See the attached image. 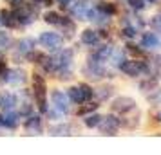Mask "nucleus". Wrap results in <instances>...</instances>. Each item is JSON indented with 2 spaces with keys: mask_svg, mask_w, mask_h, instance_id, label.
<instances>
[{
  "mask_svg": "<svg viewBox=\"0 0 161 155\" xmlns=\"http://www.w3.org/2000/svg\"><path fill=\"white\" fill-rule=\"evenodd\" d=\"M13 15H15V20L16 23H20V25H29V23L35 22V18L38 16V9L36 6L33 4V2H20L18 6H15V11H13Z\"/></svg>",
  "mask_w": 161,
  "mask_h": 155,
  "instance_id": "f257e3e1",
  "label": "nucleus"
},
{
  "mask_svg": "<svg viewBox=\"0 0 161 155\" xmlns=\"http://www.w3.org/2000/svg\"><path fill=\"white\" fill-rule=\"evenodd\" d=\"M38 44L42 45L44 49L51 52H56L62 49V45H64V38L62 34L58 33H54V31H44L40 36H38Z\"/></svg>",
  "mask_w": 161,
  "mask_h": 155,
  "instance_id": "f03ea898",
  "label": "nucleus"
},
{
  "mask_svg": "<svg viewBox=\"0 0 161 155\" xmlns=\"http://www.w3.org/2000/svg\"><path fill=\"white\" fill-rule=\"evenodd\" d=\"M53 58V72H58V70H65V69H71L73 65V58H74V52L71 49H60L56 51Z\"/></svg>",
  "mask_w": 161,
  "mask_h": 155,
  "instance_id": "7ed1b4c3",
  "label": "nucleus"
},
{
  "mask_svg": "<svg viewBox=\"0 0 161 155\" xmlns=\"http://www.w3.org/2000/svg\"><path fill=\"white\" fill-rule=\"evenodd\" d=\"M67 96H69V99H71L73 103L81 105V103H87L89 99L94 96V90L91 89L89 85L81 83L78 87H71V89L67 90Z\"/></svg>",
  "mask_w": 161,
  "mask_h": 155,
  "instance_id": "20e7f679",
  "label": "nucleus"
},
{
  "mask_svg": "<svg viewBox=\"0 0 161 155\" xmlns=\"http://www.w3.org/2000/svg\"><path fill=\"white\" fill-rule=\"evenodd\" d=\"M33 97L40 106V110L45 112V108H47V105H45V81L44 76H40V74H33Z\"/></svg>",
  "mask_w": 161,
  "mask_h": 155,
  "instance_id": "39448f33",
  "label": "nucleus"
},
{
  "mask_svg": "<svg viewBox=\"0 0 161 155\" xmlns=\"http://www.w3.org/2000/svg\"><path fill=\"white\" fill-rule=\"evenodd\" d=\"M51 105L53 106H56L64 116L69 114V110H71V99H69V96H67L65 92L58 90V89L51 92Z\"/></svg>",
  "mask_w": 161,
  "mask_h": 155,
  "instance_id": "423d86ee",
  "label": "nucleus"
},
{
  "mask_svg": "<svg viewBox=\"0 0 161 155\" xmlns=\"http://www.w3.org/2000/svg\"><path fill=\"white\" fill-rule=\"evenodd\" d=\"M119 70L127 76H130V78H136V76H141L145 72V63L139 59H125L119 65Z\"/></svg>",
  "mask_w": 161,
  "mask_h": 155,
  "instance_id": "0eeeda50",
  "label": "nucleus"
},
{
  "mask_svg": "<svg viewBox=\"0 0 161 155\" xmlns=\"http://www.w3.org/2000/svg\"><path fill=\"white\" fill-rule=\"evenodd\" d=\"M119 126H121V121H119L114 114H109V116L102 117L98 128H100V132L105 133V135H114V133L118 132V128H119Z\"/></svg>",
  "mask_w": 161,
  "mask_h": 155,
  "instance_id": "6e6552de",
  "label": "nucleus"
},
{
  "mask_svg": "<svg viewBox=\"0 0 161 155\" xmlns=\"http://www.w3.org/2000/svg\"><path fill=\"white\" fill-rule=\"evenodd\" d=\"M110 106H112V112H116V114H129L136 108V101L129 96H119L112 101Z\"/></svg>",
  "mask_w": 161,
  "mask_h": 155,
  "instance_id": "1a4fd4ad",
  "label": "nucleus"
},
{
  "mask_svg": "<svg viewBox=\"0 0 161 155\" xmlns=\"http://www.w3.org/2000/svg\"><path fill=\"white\" fill-rule=\"evenodd\" d=\"M83 74L87 76L89 80H102V78H105L107 70L103 69V65L100 63V61H94V59L89 58L87 65H85V69H83Z\"/></svg>",
  "mask_w": 161,
  "mask_h": 155,
  "instance_id": "9d476101",
  "label": "nucleus"
},
{
  "mask_svg": "<svg viewBox=\"0 0 161 155\" xmlns=\"http://www.w3.org/2000/svg\"><path fill=\"white\" fill-rule=\"evenodd\" d=\"M27 81V72L24 69H13V70H8V78H6V83H9L11 87L15 89H20L24 87Z\"/></svg>",
  "mask_w": 161,
  "mask_h": 155,
  "instance_id": "9b49d317",
  "label": "nucleus"
},
{
  "mask_svg": "<svg viewBox=\"0 0 161 155\" xmlns=\"http://www.w3.org/2000/svg\"><path fill=\"white\" fill-rule=\"evenodd\" d=\"M91 6H89L87 0H74L73 6L69 8V13L76 18V20H87V13Z\"/></svg>",
  "mask_w": 161,
  "mask_h": 155,
  "instance_id": "f8f14e48",
  "label": "nucleus"
},
{
  "mask_svg": "<svg viewBox=\"0 0 161 155\" xmlns=\"http://www.w3.org/2000/svg\"><path fill=\"white\" fill-rule=\"evenodd\" d=\"M0 125L9 128V130L16 128V126L20 125V114L15 110H4L0 114Z\"/></svg>",
  "mask_w": 161,
  "mask_h": 155,
  "instance_id": "ddd939ff",
  "label": "nucleus"
},
{
  "mask_svg": "<svg viewBox=\"0 0 161 155\" xmlns=\"http://www.w3.org/2000/svg\"><path fill=\"white\" fill-rule=\"evenodd\" d=\"M16 105H18V97L15 92H9V90L0 92V106L4 110H15Z\"/></svg>",
  "mask_w": 161,
  "mask_h": 155,
  "instance_id": "4468645a",
  "label": "nucleus"
},
{
  "mask_svg": "<svg viewBox=\"0 0 161 155\" xmlns=\"http://www.w3.org/2000/svg\"><path fill=\"white\" fill-rule=\"evenodd\" d=\"M35 44H36V42H35L33 38H27V36L22 38V40H18V42H16V47H15L16 54L25 58V56H27L33 49H35Z\"/></svg>",
  "mask_w": 161,
  "mask_h": 155,
  "instance_id": "2eb2a0df",
  "label": "nucleus"
},
{
  "mask_svg": "<svg viewBox=\"0 0 161 155\" xmlns=\"http://www.w3.org/2000/svg\"><path fill=\"white\" fill-rule=\"evenodd\" d=\"M25 130L29 133H33V135H36V133L42 132V119H40V116L29 114L27 119H25Z\"/></svg>",
  "mask_w": 161,
  "mask_h": 155,
  "instance_id": "dca6fc26",
  "label": "nucleus"
},
{
  "mask_svg": "<svg viewBox=\"0 0 161 155\" xmlns=\"http://www.w3.org/2000/svg\"><path fill=\"white\" fill-rule=\"evenodd\" d=\"M161 45V38L158 36V33H145L141 36V47L145 49H158Z\"/></svg>",
  "mask_w": 161,
  "mask_h": 155,
  "instance_id": "f3484780",
  "label": "nucleus"
},
{
  "mask_svg": "<svg viewBox=\"0 0 161 155\" xmlns=\"http://www.w3.org/2000/svg\"><path fill=\"white\" fill-rule=\"evenodd\" d=\"M110 52H112V45H102V47H98L89 58L94 59V61H100V63H103V61H107L110 56Z\"/></svg>",
  "mask_w": 161,
  "mask_h": 155,
  "instance_id": "a211bd4d",
  "label": "nucleus"
},
{
  "mask_svg": "<svg viewBox=\"0 0 161 155\" xmlns=\"http://www.w3.org/2000/svg\"><path fill=\"white\" fill-rule=\"evenodd\" d=\"M80 40L83 45H91V47L92 45H98V42H100V33L94 29H85V31H81Z\"/></svg>",
  "mask_w": 161,
  "mask_h": 155,
  "instance_id": "6ab92c4d",
  "label": "nucleus"
},
{
  "mask_svg": "<svg viewBox=\"0 0 161 155\" xmlns=\"http://www.w3.org/2000/svg\"><path fill=\"white\" fill-rule=\"evenodd\" d=\"M0 23H2V25H6L8 29H13V27L18 25L16 20H15L13 11H8V9H2V11H0Z\"/></svg>",
  "mask_w": 161,
  "mask_h": 155,
  "instance_id": "aec40b11",
  "label": "nucleus"
},
{
  "mask_svg": "<svg viewBox=\"0 0 161 155\" xmlns=\"http://www.w3.org/2000/svg\"><path fill=\"white\" fill-rule=\"evenodd\" d=\"M49 133L51 135H71V125H67V123L53 125L49 126Z\"/></svg>",
  "mask_w": 161,
  "mask_h": 155,
  "instance_id": "412c9836",
  "label": "nucleus"
},
{
  "mask_svg": "<svg viewBox=\"0 0 161 155\" xmlns=\"http://www.w3.org/2000/svg\"><path fill=\"white\" fill-rule=\"evenodd\" d=\"M109 59L112 61V65H116L118 69H119V65L125 61V52L121 51V49H114V47H112V52H110Z\"/></svg>",
  "mask_w": 161,
  "mask_h": 155,
  "instance_id": "4be33fe9",
  "label": "nucleus"
},
{
  "mask_svg": "<svg viewBox=\"0 0 161 155\" xmlns=\"http://www.w3.org/2000/svg\"><path fill=\"white\" fill-rule=\"evenodd\" d=\"M58 27L64 31V33H65V36H71L74 31H76V25H74V22L71 20V18H65V16H64V20L60 22Z\"/></svg>",
  "mask_w": 161,
  "mask_h": 155,
  "instance_id": "5701e85b",
  "label": "nucleus"
},
{
  "mask_svg": "<svg viewBox=\"0 0 161 155\" xmlns=\"http://www.w3.org/2000/svg\"><path fill=\"white\" fill-rule=\"evenodd\" d=\"M62 20H64V16L60 13H56V11H49V13L44 15V22H47L49 25H60Z\"/></svg>",
  "mask_w": 161,
  "mask_h": 155,
  "instance_id": "b1692460",
  "label": "nucleus"
},
{
  "mask_svg": "<svg viewBox=\"0 0 161 155\" xmlns=\"http://www.w3.org/2000/svg\"><path fill=\"white\" fill-rule=\"evenodd\" d=\"M11 45H13L11 36H9L6 31H0V54H2V52H6L8 49H11Z\"/></svg>",
  "mask_w": 161,
  "mask_h": 155,
  "instance_id": "393cba45",
  "label": "nucleus"
},
{
  "mask_svg": "<svg viewBox=\"0 0 161 155\" xmlns=\"http://www.w3.org/2000/svg\"><path fill=\"white\" fill-rule=\"evenodd\" d=\"M102 121V116L100 114H85V119H83V125L87 128H96Z\"/></svg>",
  "mask_w": 161,
  "mask_h": 155,
  "instance_id": "a878e982",
  "label": "nucleus"
},
{
  "mask_svg": "<svg viewBox=\"0 0 161 155\" xmlns=\"http://www.w3.org/2000/svg\"><path fill=\"white\" fill-rule=\"evenodd\" d=\"M112 92H114V89H112L110 85H107V87H102V89H98L96 96H98V99H100V101H105V99H109V97L112 96Z\"/></svg>",
  "mask_w": 161,
  "mask_h": 155,
  "instance_id": "bb28decb",
  "label": "nucleus"
},
{
  "mask_svg": "<svg viewBox=\"0 0 161 155\" xmlns=\"http://www.w3.org/2000/svg\"><path fill=\"white\" fill-rule=\"evenodd\" d=\"M156 87H158V80H156V78H152V80H150V76H148V80H147V81L139 83V89L143 90V92H148V90L152 92Z\"/></svg>",
  "mask_w": 161,
  "mask_h": 155,
  "instance_id": "cd10ccee",
  "label": "nucleus"
},
{
  "mask_svg": "<svg viewBox=\"0 0 161 155\" xmlns=\"http://www.w3.org/2000/svg\"><path fill=\"white\" fill-rule=\"evenodd\" d=\"M96 8L100 9V11H103V13H107L109 16H112L114 13H116V8H114V4H110V2H100Z\"/></svg>",
  "mask_w": 161,
  "mask_h": 155,
  "instance_id": "c85d7f7f",
  "label": "nucleus"
},
{
  "mask_svg": "<svg viewBox=\"0 0 161 155\" xmlns=\"http://www.w3.org/2000/svg\"><path fill=\"white\" fill-rule=\"evenodd\" d=\"M121 33H123V36H127V38H134L136 36V33H138V27H134L132 23H125L123 29H121Z\"/></svg>",
  "mask_w": 161,
  "mask_h": 155,
  "instance_id": "c756f323",
  "label": "nucleus"
},
{
  "mask_svg": "<svg viewBox=\"0 0 161 155\" xmlns=\"http://www.w3.org/2000/svg\"><path fill=\"white\" fill-rule=\"evenodd\" d=\"M96 108H98V103H89V105H83L80 110H78V114L80 116H85V114H91V112H94Z\"/></svg>",
  "mask_w": 161,
  "mask_h": 155,
  "instance_id": "7c9ffc66",
  "label": "nucleus"
},
{
  "mask_svg": "<svg viewBox=\"0 0 161 155\" xmlns=\"http://www.w3.org/2000/svg\"><path fill=\"white\" fill-rule=\"evenodd\" d=\"M150 25H152L154 31H158V33H161V13L159 15H154L152 20H150Z\"/></svg>",
  "mask_w": 161,
  "mask_h": 155,
  "instance_id": "2f4dec72",
  "label": "nucleus"
},
{
  "mask_svg": "<svg viewBox=\"0 0 161 155\" xmlns=\"http://www.w3.org/2000/svg\"><path fill=\"white\" fill-rule=\"evenodd\" d=\"M127 2H129V6H130L132 9H136V11L143 9L145 4H147V0H127Z\"/></svg>",
  "mask_w": 161,
  "mask_h": 155,
  "instance_id": "473e14b6",
  "label": "nucleus"
},
{
  "mask_svg": "<svg viewBox=\"0 0 161 155\" xmlns=\"http://www.w3.org/2000/svg\"><path fill=\"white\" fill-rule=\"evenodd\" d=\"M18 114H20V117H27V116H29V114H33V105H29V103H22V108H20V112H18Z\"/></svg>",
  "mask_w": 161,
  "mask_h": 155,
  "instance_id": "72a5a7b5",
  "label": "nucleus"
},
{
  "mask_svg": "<svg viewBox=\"0 0 161 155\" xmlns=\"http://www.w3.org/2000/svg\"><path fill=\"white\" fill-rule=\"evenodd\" d=\"M152 92L154 94L148 96V101H150V103H161V89H154Z\"/></svg>",
  "mask_w": 161,
  "mask_h": 155,
  "instance_id": "f704fd0d",
  "label": "nucleus"
},
{
  "mask_svg": "<svg viewBox=\"0 0 161 155\" xmlns=\"http://www.w3.org/2000/svg\"><path fill=\"white\" fill-rule=\"evenodd\" d=\"M6 78H8V67L4 61H0V85L6 83Z\"/></svg>",
  "mask_w": 161,
  "mask_h": 155,
  "instance_id": "c9c22d12",
  "label": "nucleus"
},
{
  "mask_svg": "<svg viewBox=\"0 0 161 155\" xmlns=\"http://www.w3.org/2000/svg\"><path fill=\"white\" fill-rule=\"evenodd\" d=\"M35 6H44V8H51L53 6V0H31Z\"/></svg>",
  "mask_w": 161,
  "mask_h": 155,
  "instance_id": "e433bc0d",
  "label": "nucleus"
},
{
  "mask_svg": "<svg viewBox=\"0 0 161 155\" xmlns=\"http://www.w3.org/2000/svg\"><path fill=\"white\" fill-rule=\"evenodd\" d=\"M73 2H74V0H58V4L62 6V8H69Z\"/></svg>",
  "mask_w": 161,
  "mask_h": 155,
  "instance_id": "4c0bfd02",
  "label": "nucleus"
},
{
  "mask_svg": "<svg viewBox=\"0 0 161 155\" xmlns=\"http://www.w3.org/2000/svg\"><path fill=\"white\" fill-rule=\"evenodd\" d=\"M127 47H129V51L134 52V54H141V51H139V49H136V45H127Z\"/></svg>",
  "mask_w": 161,
  "mask_h": 155,
  "instance_id": "58836bf2",
  "label": "nucleus"
},
{
  "mask_svg": "<svg viewBox=\"0 0 161 155\" xmlns=\"http://www.w3.org/2000/svg\"><path fill=\"white\" fill-rule=\"evenodd\" d=\"M6 2H9V4L15 8V6H18V4H20V2H24V0H6Z\"/></svg>",
  "mask_w": 161,
  "mask_h": 155,
  "instance_id": "ea45409f",
  "label": "nucleus"
},
{
  "mask_svg": "<svg viewBox=\"0 0 161 155\" xmlns=\"http://www.w3.org/2000/svg\"><path fill=\"white\" fill-rule=\"evenodd\" d=\"M147 2H156V0H147Z\"/></svg>",
  "mask_w": 161,
  "mask_h": 155,
  "instance_id": "a19ab883",
  "label": "nucleus"
},
{
  "mask_svg": "<svg viewBox=\"0 0 161 155\" xmlns=\"http://www.w3.org/2000/svg\"><path fill=\"white\" fill-rule=\"evenodd\" d=\"M0 25H2V23H0Z\"/></svg>",
  "mask_w": 161,
  "mask_h": 155,
  "instance_id": "79ce46f5",
  "label": "nucleus"
}]
</instances>
